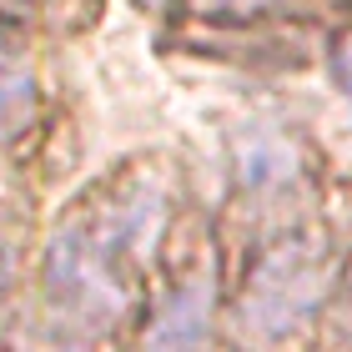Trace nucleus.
Segmentation results:
<instances>
[{
	"instance_id": "nucleus-6",
	"label": "nucleus",
	"mask_w": 352,
	"mask_h": 352,
	"mask_svg": "<svg viewBox=\"0 0 352 352\" xmlns=\"http://www.w3.org/2000/svg\"><path fill=\"white\" fill-rule=\"evenodd\" d=\"M10 277V242H6V227H0V287Z\"/></svg>"
},
{
	"instance_id": "nucleus-4",
	"label": "nucleus",
	"mask_w": 352,
	"mask_h": 352,
	"mask_svg": "<svg viewBox=\"0 0 352 352\" xmlns=\"http://www.w3.org/2000/svg\"><path fill=\"white\" fill-rule=\"evenodd\" d=\"M236 182H242L252 197H282V191H292L302 182V156L292 146V136L252 126V131L236 141Z\"/></svg>"
},
{
	"instance_id": "nucleus-5",
	"label": "nucleus",
	"mask_w": 352,
	"mask_h": 352,
	"mask_svg": "<svg viewBox=\"0 0 352 352\" xmlns=\"http://www.w3.org/2000/svg\"><path fill=\"white\" fill-rule=\"evenodd\" d=\"M338 86H342V101H347V116H352V36L338 51Z\"/></svg>"
},
{
	"instance_id": "nucleus-1",
	"label": "nucleus",
	"mask_w": 352,
	"mask_h": 352,
	"mask_svg": "<svg viewBox=\"0 0 352 352\" xmlns=\"http://www.w3.org/2000/svg\"><path fill=\"white\" fill-rule=\"evenodd\" d=\"M166 227V191L156 176L121 182L101 206L71 217L51 236L41 262V332L60 342L106 338L126 317L136 292V267Z\"/></svg>"
},
{
	"instance_id": "nucleus-8",
	"label": "nucleus",
	"mask_w": 352,
	"mask_h": 352,
	"mask_svg": "<svg viewBox=\"0 0 352 352\" xmlns=\"http://www.w3.org/2000/svg\"><path fill=\"white\" fill-rule=\"evenodd\" d=\"M347 297H352V277H347Z\"/></svg>"
},
{
	"instance_id": "nucleus-2",
	"label": "nucleus",
	"mask_w": 352,
	"mask_h": 352,
	"mask_svg": "<svg viewBox=\"0 0 352 352\" xmlns=\"http://www.w3.org/2000/svg\"><path fill=\"white\" fill-rule=\"evenodd\" d=\"M332 292V242L322 232H287L257 252L232 307L242 352H282L317 322Z\"/></svg>"
},
{
	"instance_id": "nucleus-3",
	"label": "nucleus",
	"mask_w": 352,
	"mask_h": 352,
	"mask_svg": "<svg viewBox=\"0 0 352 352\" xmlns=\"http://www.w3.org/2000/svg\"><path fill=\"white\" fill-rule=\"evenodd\" d=\"M212 267H191L171 282L156 317L146 322L141 352H206L212 342Z\"/></svg>"
},
{
	"instance_id": "nucleus-7",
	"label": "nucleus",
	"mask_w": 352,
	"mask_h": 352,
	"mask_svg": "<svg viewBox=\"0 0 352 352\" xmlns=\"http://www.w3.org/2000/svg\"><path fill=\"white\" fill-rule=\"evenodd\" d=\"M201 6H217V10H247V6H257V0H201Z\"/></svg>"
}]
</instances>
